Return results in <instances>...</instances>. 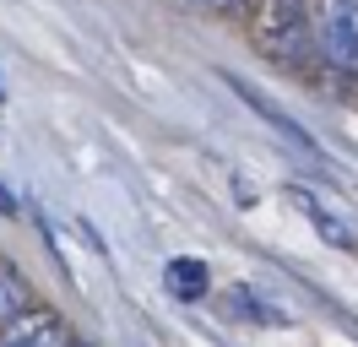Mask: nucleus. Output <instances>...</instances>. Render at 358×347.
Segmentation results:
<instances>
[{
    "label": "nucleus",
    "instance_id": "9",
    "mask_svg": "<svg viewBox=\"0 0 358 347\" xmlns=\"http://www.w3.org/2000/svg\"><path fill=\"white\" fill-rule=\"evenodd\" d=\"M0 212H6V217H11V212H17V195H11V190H6V185H0Z\"/></svg>",
    "mask_w": 358,
    "mask_h": 347
},
{
    "label": "nucleus",
    "instance_id": "6",
    "mask_svg": "<svg viewBox=\"0 0 358 347\" xmlns=\"http://www.w3.org/2000/svg\"><path fill=\"white\" fill-rule=\"evenodd\" d=\"M33 309V288H27L22 266H11V260H0V325H11L17 315Z\"/></svg>",
    "mask_w": 358,
    "mask_h": 347
},
{
    "label": "nucleus",
    "instance_id": "5",
    "mask_svg": "<svg viewBox=\"0 0 358 347\" xmlns=\"http://www.w3.org/2000/svg\"><path fill=\"white\" fill-rule=\"evenodd\" d=\"M234 92H239V98H245V104L255 108V114H261L266 125H277V130H282V136H288V141H293V147H299V152H304V157H320V147H315V136H310V130H304V125H293L288 114H282V108H277V104H266V98H261L255 87L234 82Z\"/></svg>",
    "mask_w": 358,
    "mask_h": 347
},
{
    "label": "nucleus",
    "instance_id": "2",
    "mask_svg": "<svg viewBox=\"0 0 358 347\" xmlns=\"http://www.w3.org/2000/svg\"><path fill=\"white\" fill-rule=\"evenodd\" d=\"M320 65L336 87H358V0H315Z\"/></svg>",
    "mask_w": 358,
    "mask_h": 347
},
{
    "label": "nucleus",
    "instance_id": "7",
    "mask_svg": "<svg viewBox=\"0 0 358 347\" xmlns=\"http://www.w3.org/2000/svg\"><path fill=\"white\" fill-rule=\"evenodd\" d=\"M163 282H169V293H174V299H201L212 277H206L201 260L185 255V260H169V266H163Z\"/></svg>",
    "mask_w": 358,
    "mask_h": 347
},
{
    "label": "nucleus",
    "instance_id": "8",
    "mask_svg": "<svg viewBox=\"0 0 358 347\" xmlns=\"http://www.w3.org/2000/svg\"><path fill=\"white\" fill-rule=\"evenodd\" d=\"M179 6H190L201 17H217V22H250L255 17V0H179Z\"/></svg>",
    "mask_w": 358,
    "mask_h": 347
},
{
    "label": "nucleus",
    "instance_id": "1",
    "mask_svg": "<svg viewBox=\"0 0 358 347\" xmlns=\"http://www.w3.org/2000/svg\"><path fill=\"white\" fill-rule=\"evenodd\" d=\"M250 38H255V55L271 60L277 71L304 76L310 65H320V38H315L310 0H261L255 17H250Z\"/></svg>",
    "mask_w": 358,
    "mask_h": 347
},
{
    "label": "nucleus",
    "instance_id": "4",
    "mask_svg": "<svg viewBox=\"0 0 358 347\" xmlns=\"http://www.w3.org/2000/svg\"><path fill=\"white\" fill-rule=\"evenodd\" d=\"M288 195H293V206L310 217V222H315V234L326 239L331 250H353V244H358L353 222H342V217H336V212H331V206H326V201H320L315 190H304V185H288Z\"/></svg>",
    "mask_w": 358,
    "mask_h": 347
},
{
    "label": "nucleus",
    "instance_id": "3",
    "mask_svg": "<svg viewBox=\"0 0 358 347\" xmlns=\"http://www.w3.org/2000/svg\"><path fill=\"white\" fill-rule=\"evenodd\" d=\"M0 347H76L71 320L49 304H33L27 315H17L11 325H0Z\"/></svg>",
    "mask_w": 358,
    "mask_h": 347
}]
</instances>
